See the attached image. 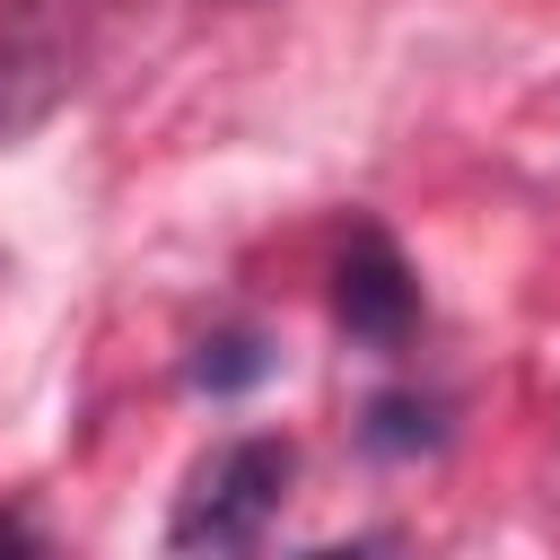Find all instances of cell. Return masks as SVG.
<instances>
[{"mask_svg": "<svg viewBox=\"0 0 560 560\" xmlns=\"http://www.w3.org/2000/svg\"><path fill=\"white\" fill-rule=\"evenodd\" d=\"M289 472H298L289 438H228V446H210L192 464L175 516H166V542L175 551H245V542H262V525L289 499Z\"/></svg>", "mask_w": 560, "mask_h": 560, "instance_id": "obj_1", "label": "cell"}, {"mask_svg": "<svg viewBox=\"0 0 560 560\" xmlns=\"http://www.w3.org/2000/svg\"><path fill=\"white\" fill-rule=\"evenodd\" d=\"M88 18L96 0H9L0 18V140H18L26 122H44L79 61H88Z\"/></svg>", "mask_w": 560, "mask_h": 560, "instance_id": "obj_2", "label": "cell"}, {"mask_svg": "<svg viewBox=\"0 0 560 560\" xmlns=\"http://www.w3.org/2000/svg\"><path fill=\"white\" fill-rule=\"evenodd\" d=\"M332 315H341V332L368 341V350H394V341L411 332L420 280H411V262L394 254V236H376V228L350 236V254H341V271H332Z\"/></svg>", "mask_w": 560, "mask_h": 560, "instance_id": "obj_3", "label": "cell"}, {"mask_svg": "<svg viewBox=\"0 0 560 560\" xmlns=\"http://www.w3.org/2000/svg\"><path fill=\"white\" fill-rule=\"evenodd\" d=\"M254 376H271L262 332H210V341H201V359H192V385H201V394H245Z\"/></svg>", "mask_w": 560, "mask_h": 560, "instance_id": "obj_4", "label": "cell"}, {"mask_svg": "<svg viewBox=\"0 0 560 560\" xmlns=\"http://www.w3.org/2000/svg\"><path fill=\"white\" fill-rule=\"evenodd\" d=\"M368 446H376V455H420V446H438V402H420V394H376V402H368Z\"/></svg>", "mask_w": 560, "mask_h": 560, "instance_id": "obj_5", "label": "cell"}]
</instances>
